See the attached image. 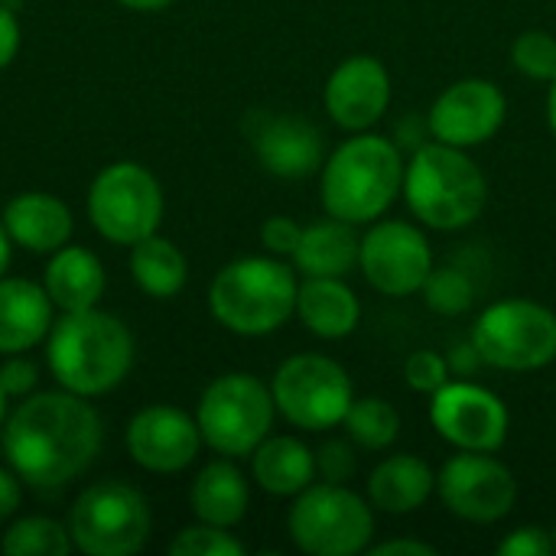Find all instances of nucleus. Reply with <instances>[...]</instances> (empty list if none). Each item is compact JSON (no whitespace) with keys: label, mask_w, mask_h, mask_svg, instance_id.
Segmentation results:
<instances>
[{"label":"nucleus","mask_w":556,"mask_h":556,"mask_svg":"<svg viewBox=\"0 0 556 556\" xmlns=\"http://www.w3.org/2000/svg\"><path fill=\"white\" fill-rule=\"evenodd\" d=\"M101 417L88 397L72 391H39L20 401L3 424V456L23 485L62 489L94 463L101 450Z\"/></svg>","instance_id":"obj_1"},{"label":"nucleus","mask_w":556,"mask_h":556,"mask_svg":"<svg viewBox=\"0 0 556 556\" xmlns=\"http://www.w3.org/2000/svg\"><path fill=\"white\" fill-rule=\"evenodd\" d=\"M46 362L59 388L101 397L130 375L134 336L114 313L98 306L62 313L46 336Z\"/></svg>","instance_id":"obj_2"},{"label":"nucleus","mask_w":556,"mask_h":556,"mask_svg":"<svg viewBox=\"0 0 556 556\" xmlns=\"http://www.w3.org/2000/svg\"><path fill=\"white\" fill-rule=\"evenodd\" d=\"M401 147L381 134H352L323 163L319 199L326 215L349 225L378 222L404 189Z\"/></svg>","instance_id":"obj_3"},{"label":"nucleus","mask_w":556,"mask_h":556,"mask_svg":"<svg viewBox=\"0 0 556 556\" xmlns=\"http://www.w3.org/2000/svg\"><path fill=\"white\" fill-rule=\"evenodd\" d=\"M401 195L407 199L414 218H420L427 228L459 231L482 215L489 202V182L466 150L430 140L417 147L404 166Z\"/></svg>","instance_id":"obj_4"},{"label":"nucleus","mask_w":556,"mask_h":556,"mask_svg":"<svg viewBox=\"0 0 556 556\" xmlns=\"http://www.w3.org/2000/svg\"><path fill=\"white\" fill-rule=\"evenodd\" d=\"M296 274L283 261L238 257L225 264L208 287L215 323L235 336L257 339L283 329L296 316Z\"/></svg>","instance_id":"obj_5"},{"label":"nucleus","mask_w":556,"mask_h":556,"mask_svg":"<svg viewBox=\"0 0 556 556\" xmlns=\"http://www.w3.org/2000/svg\"><path fill=\"white\" fill-rule=\"evenodd\" d=\"M287 531L303 554L358 556L375 544V508L349 485L313 482L293 498Z\"/></svg>","instance_id":"obj_6"},{"label":"nucleus","mask_w":556,"mask_h":556,"mask_svg":"<svg viewBox=\"0 0 556 556\" xmlns=\"http://www.w3.org/2000/svg\"><path fill=\"white\" fill-rule=\"evenodd\" d=\"M277 417L270 388L248 375H218L199 397L195 424L202 443L228 459H248L267 437Z\"/></svg>","instance_id":"obj_7"},{"label":"nucleus","mask_w":556,"mask_h":556,"mask_svg":"<svg viewBox=\"0 0 556 556\" xmlns=\"http://www.w3.org/2000/svg\"><path fill=\"white\" fill-rule=\"evenodd\" d=\"M65 528L75 551L88 556L140 554L153 531V515L134 485L121 479H104L88 485L68 508Z\"/></svg>","instance_id":"obj_8"},{"label":"nucleus","mask_w":556,"mask_h":556,"mask_svg":"<svg viewBox=\"0 0 556 556\" xmlns=\"http://www.w3.org/2000/svg\"><path fill=\"white\" fill-rule=\"evenodd\" d=\"M472 349L489 368L541 371L556 362V313L534 300L492 303L472 326Z\"/></svg>","instance_id":"obj_9"},{"label":"nucleus","mask_w":556,"mask_h":556,"mask_svg":"<svg viewBox=\"0 0 556 556\" xmlns=\"http://www.w3.org/2000/svg\"><path fill=\"white\" fill-rule=\"evenodd\" d=\"M270 394L277 404V414L306 433H323L332 427H342L355 388L349 371L319 352L290 355L270 381Z\"/></svg>","instance_id":"obj_10"},{"label":"nucleus","mask_w":556,"mask_h":556,"mask_svg":"<svg viewBox=\"0 0 556 556\" xmlns=\"http://www.w3.org/2000/svg\"><path fill=\"white\" fill-rule=\"evenodd\" d=\"M88 218L104 241L130 248L156 235L163 222V189L147 166L134 160L111 163L91 179Z\"/></svg>","instance_id":"obj_11"},{"label":"nucleus","mask_w":556,"mask_h":556,"mask_svg":"<svg viewBox=\"0 0 556 556\" xmlns=\"http://www.w3.org/2000/svg\"><path fill=\"white\" fill-rule=\"evenodd\" d=\"M437 495L450 515L469 525H495L518 502L515 472L495 453L459 450L437 472Z\"/></svg>","instance_id":"obj_12"},{"label":"nucleus","mask_w":556,"mask_h":556,"mask_svg":"<svg viewBox=\"0 0 556 556\" xmlns=\"http://www.w3.org/2000/svg\"><path fill=\"white\" fill-rule=\"evenodd\" d=\"M358 270L381 296H414L424 290L433 270V251L427 235L410 222H371V228L362 235Z\"/></svg>","instance_id":"obj_13"},{"label":"nucleus","mask_w":556,"mask_h":556,"mask_svg":"<svg viewBox=\"0 0 556 556\" xmlns=\"http://www.w3.org/2000/svg\"><path fill=\"white\" fill-rule=\"evenodd\" d=\"M433 430L456 450L498 453L511 430V414L505 401L476 381H446L430 397Z\"/></svg>","instance_id":"obj_14"},{"label":"nucleus","mask_w":556,"mask_h":556,"mask_svg":"<svg viewBox=\"0 0 556 556\" xmlns=\"http://www.w3.org/2000/svg\"><path fill=\"white\" fill-rule=\"evenodd\" d=\"M505 114H508V101L495 81L463 78L440 91V98L427 114V127L433 140L459 150H472L489 143L502 130Z\"/></svg>","instance_id":"obj_15"},{"label":"nucleus","mask_w":556,"mask_h":556,"mask_svg":"<svg viewBox=\"0 0 556 556\" xmlns=\"http://www.w3.org/2000/svg\"><path fill=\"white\" fill-rule=\"evenodd\" d=\"M199 450H202V433L195 417L169 404L143 407L127 427L130 459L156 476H176L189 469Z\"/></svg>","instance_id":"obj_16"},{"label":"nucleus","mask_w":556,"mask_h":556,"mask_svg":"<svg viewBox=\"0 0 556 556\" xmlns=\"http://www.w3.org/2000/svg\"><path fill=\"white\" fill-rule=\"evenodd\" d=\"M323 104L345 134L371 130L391 104V75L384 62L378 55L342 59L323 88Z\"/></svg>","instance_id":"obj_17"},{"label":"nucleus","mask_w":556,"mask_h":556,"mask_svg":"<svg viewBox=\"0 0 556 556\" xmlns=\"http://www.w3.org/2000/svg\"><path fill=\"white\" fill-rule=\"evenodd\" d=\"M248 137L257 163L270 176L303 179L323 166V134L300 114L254 111L248 121Z\"/></svg>","instance_id":"obj_18"},{"label":"nucleus","mask_w":556,"mask_h":556,"mask_svg":"<svg viewBox=\"0 0 556 556\" xmlns=\"http://www.w3.org/2000/svg\"><path fill=\"white\" fill-rule=\"evenodd\" d=\"M42 283L26 277H0V355H20L46 342L55 316Z\"/></svg>","instance_id":"obj_19"},{"label":"nucleus","mask_w":556,"mask_h":556,"mask_svg":"<svg viewBox=\"0 0 556 556\" xmlns=\"http://www.w3.org/2000/svg\"><path fill=\"white\" fill-rule=\"evenodd\" d=\"M13 244L33 254H52L72 238V208L49 192H20L3 205L0 215Z\"/></svg>","instance_id":"obj_20"},{"label":"nucleus","mask_w":556,"mask_h":556,"mask_svg":"<svg viewBox=\"0 0 556 556\" xmlns=\"http://www.w3.org/2000/svg\"><path fill=\"white\" fill-rule=\"evenodd\" d=\"M433 492L437 472L427 466V459L410 453H394L381 459L365 482V498L375 511L384 515H414L427 505Z\"/></svg>","instance_id":"obj_21"},{"label":"nucleus","mask_w":556,"mask_h":556,"mask_svg":"<svg viewBox=\"0 0 556 556\" xmlns=\"http://www.w3.org/2000/svg\"><path fill=\"white\" fill-rule=\"evenodd\" d=\"M296 319L316 339H345L362 323V303L345 277H303L296 290Z\"/></svg>","instance_id":"obj_22"},{"label":"nucleus","mask_w":556,"mask_h":556,"mask_svg":"<svg viewBox=\"0 0 556 556\" xmlns=\"http://www.w3.org/2000/svg\"><path fill=\"white\" fill-rule=\"evenodd\" d=\"M42 287L55 309L75 313V309H91L101 303L108 274H104V264L88 248L62 244L59 251L49 254V264L42 270Z\"/></svg>","instance_id":"obj_23"},{"label":"nucleus","mask_w":556,"mask_h":556,"mask_svg":"<svg viewBox=\"0 0 556 556\" xmlns=\"http://www.w3.org/2000/svg\"><path fill=\"white\" fill-rule=\"evenodd\" d=\"M189 505H192V515L205 525L238 528L251 505V489H248L244 472L228 456L208 463L189 489Z\"/></svg>","instance_id":"obj_24"},{"label":"nucleus","mask_w":556,"mask_h":556,"mask_svg":"<svg viewBox=\"0 0 556 556\" xmlns=\"http://www.w3.org/2000/svg\"><path fill=\"white\" fill-rule=\"evenodd\" d=\"M251 479L277 498H296L316 482V453L296 437H267L251 453Z\"/></svg>","instance_id":"obj_25"},{"label":"nucleus","mask_w":556,"mask_h":556,"mask_svg":"<svg viewBox=\"0 0 556 556\" xmlns=\"http://www.w3.org/2000/svg\"><path fill=\"white\" fill-rule=\"evenodd\" d=\"M358 251L362 238L355 235V225L329 215L303 228L293 251V267L303 277H349V270L358 267Z\"/></svg>","instance_id":"obj_26"},{"label":"nucleus","mask_w":556,"mask_h":556,"mask_svg":"<svg viewBox=\"0 0 556 556\" xmlns=\"http://www.w3.org/2000/svg\"><path fill=\"white\" fill-rule=\"evenodd\" d=\"M130 274L147 296L173 300L189 280V264H186V254L169 238L150 235L130 244Z\"/></svg>","instance_id":"obj_27"},{"label":"nucleus","mask_w":556,"mask_h":556,"mask_svg":"<svg viewBox=\"0 0 556 556\" xmlns=\"http://www.w3.org/2000/svg\"><path fill=\"white\" fill-rule=\"evenodd\" d=\"M342 430L349 433L352 446L365 453H388L401 437V414L384 397H355Z\"/></svg>","instance_id":"obj_28"},{"label":"nucleus","mask_w":556,"mask_h":556,"mask_svg":"<svg viewBox=\"0 0 556 556\" xmlns=\"http://www.w3.org/2000/svg\"><path fill=\"white\" fill-rule=\"evenodd\" d=\"M0 551L7 556H65L75 551V544L62 521L29 515V518H16L3 531Z\"/></svg>","instance_id":"obj_29"},{"label":"nucleus","mask_w":556,"mask_h":556,"mask_svg":"<svg viewBox=\"0 0 556 556\" xmlns=\"http://www.w3.org/2000/svg\"><path fill=\"white\" fill-rule=\"evenodd\" d=\"M420 296L440 316H463L476 303V287L469 274L459 267H433Z\"/></svg>","instance_id":"obj_30"},{"label":"nucleus","mask_w":556,"mask_h":556,"mask_svg":"<svg viewBox=\"0 0 556 556\" xmlns=\"http://www.w3.org/2000/svg\"><path fill=\"white\" fill-rule=\"evenodd\" d=\"M515 68L531 81H554L556 78V36L547 29H525L511 46Z\"/></svg>","instance_id":"obj_31"},{"label":"nucleus","mask_w":556,"mask_h":556,"mask_svg":"<svg viewBox=\"0 0 556 556\" xmlns=\"http://www.w3.org/2000/svg\"><path fill=\"white\" fill-rule=\"evenodd\" d=\"M173 556H244V544L231 534V528L215 525H189L169 541Z\"/></svg>","instance_id":"obj_32"},{"label":"nucleus","mask_w":556,"mask_h":556,"mask_svg":"<svg viewBox=\"0 0 556 556\" xmlns=\"http://www.w3.org/2000/svg\"><path fill=\"white\" fill-rule=\"evenodd\" d=\"M404 381L417 394H437L450 381V362L433 349H417L404 362Z\"/></svg>","instance_id":"obj_33"},{"label":"nucleus","mask_w":556,"mask_h":556,"mask_svg":"<svg viewBox=\"0 0 556 556\" xmlns=\"http://www.w3.org/2000/svg\"><path fill=\"white\" fill-rule=\"evenodd\" d=\"M316 476H323V482H339L345 485L355 476V453H352V440H329L319 453H316Z\"/></svg>","instance_id":"obj_34"},{"label":"nucleus","mask_w":556,"mask_h":556,"mask_svg":"<svg viewBox=\"0 0 556 556\" xmlns=\"http://www.w3.org/2000/svg\"><path fill=\"white\" fill-rule=\"evenodd\" d=\"M36 381H39V368H36V362L26 358V352L7 355V362L0 365V388H3V394L10 401L13 397H29Z\"/></svg>","instance_id":"obj_35"},{"label":"nucleus","mask_w":556,"mask_h":556,"mask_svg":"<svg viewBox=\"0 0 556 556\" xmlns=\"http://www.w3.org/2000/svg\"><path fill=\"white\" fill-rule=\"evenodd\" d=\"M303 225H296L290 215H270L261 225V244L274 254V257H293L296 244H300Z\"/></svg>","instance_id":"obj_36"},{"label":"nucleus","mask_w":556,"mask_h":556,"mask_svg":"<svg viewBox=\"0 0 556 556\" xmlns=\"http://www.w3.org/2000/svg\"><path fill=\"white\" fill-rule=\"evenodd\" d=\"M495 551L502 556H551L554 538L544 528H518L508 538H502Z\"/></svg>","instance_id":"obj_37"},{"label":"nucleus","mask_w":556,"mask_h":556,"mask_svg":"<svg viewBox=\"0 0 556 556\" xmlns=\"http://www.w3.org/2000/svg\"><path fill=\"white\" fill-rule=\"evenodd\" d=\"M20 52V20L10 7L0 3V72L16 59Z\"/></svg>","instance_id":"obj_38"},{"label":"nucleus","mask_w":556,"mask_h":556,"mask_svg":"<svg viewBox=\"0 0 556 556\" xmlns=\"http://www.w3.org/2000/svg\"><path fill=\"white\" fill-rule=\"evenodd\" d=\"M20 498H23V482L13 469H3L0 466V525H7L16 508H20Z\"/></svg>","instance_id":"obj_39"},{"label":"nucleus","mask_w":556,"mask_h":556,"mask_svg":"<svg viewBox=\"0 0 556 556\" xmlns=\"http://www.w3.org/2000/svg\"><path fill=\"white\" fill-rule=\"evenodd\" d=\"M371 556H437L440 551L427 541H407V538H394V541H384V544H371L368 547Z\"/></svg>","instance_id":"obj_40"},{"label":"nucleus","mask_w":556,"mask_h":556,"mask_svg":"<svg viewBox=\"0 0 556 556\" xmlns=\"http://www.w3.org/2000/svg\"><path fill=\"white\" fill-rule=\"evenodd\" d=\"M117 3L127 7V10H137V13H156V10H166L176 0H117Z\"/></svg>","instance_id":"obj_41"},{"label":"nucleus","mask_w":556,"mask_h":556,"mask_svg":"<svg viewBox=\"0 0 556 556\" xmlns=\"http://www.w3.org/2000/svg\"><path fill=\"white\" fill-rule=\"evenodd\" d=\"M10 254H13V241H10V235H7V228H3V222H0V277H3L7 267H10Z\"/></svg>","instance_id":"obj_42"},{"label":"nucleus","mask_w":556,"mask_h":556,"mask_svg":"<svg viewBox=\"0 0 556 556\" xmlns=\"http://www.w3.org/2000/svg\"><path fill=\"white\" fill-rule=\"evenodd\" d=\"M547 124H551V134L556 137V78L547 88Z\"/></svg>","instance_id":"obj_43"},{"label":"nucleus","mask_w":556,"mask_h":556,"mask_svg":"<svg viewBox=\"0 0 556 556\" xmlns=\"http://www.w3.org/2000/svg\"><path fill=\"white\" fill-rule=\"evenodd\" d=\"M7 394H3V388H0V433H3V424H7Z\"/></svg>","instance_id":"obj_44"},{"label":"nucleus","mask_w":556,"mask_h":556,"mask_svg":"<svg viewBox=\"0 0 556 556\" xmlns=\"http://www.w3.org/2000/svg\"><path fill=\"white\" fill-rule=\"evenodd\" d=\"M551 538H554V554H556V525L551 528Z\"/></svg>","instance_id":"obj_45"},{"label":"nucleus","mask_w":556,"mask_h":556,"mask_svg":"<svg viewBox=\"0 0 556 556\" xmlns=\"http://www.w3.org/2000/svg\"><path fill=\"white\" fill-rule=\"evenodd\" d=\"M0 3H3V0H0Z\"/></svg>","instance_id":"obj_46"}]
</instances>
